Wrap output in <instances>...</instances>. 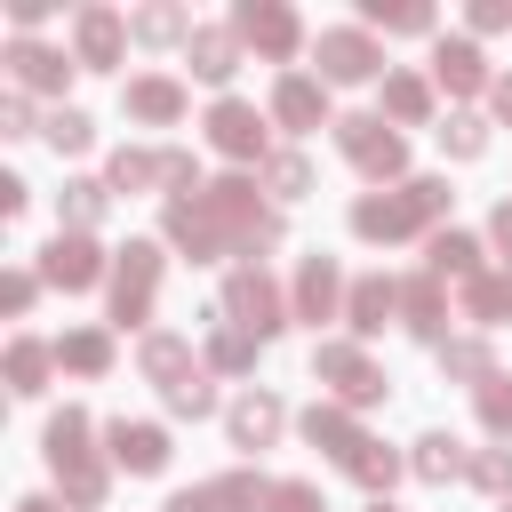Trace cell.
I'll return each mask as SVG.
<instances>
[{"instance_id":"1","label":"cell","mask_w":512,"mask_h":512,"mask_svg":"<svg viewBox=\"0 0 512 512\" xmlns=\"http://www.w3.org/2000/svg\"><path fill=\"white\" fill-rule=\"evenodd\" d=\"M432 208H440V184H408V200H360V216H352V224H360L368 240H376V232L392 240V232H408V224H416V216H432Z\"/></svg>"},{"instance_id":"2","label":"cell","mask_w":512,"mask_h":512,"mask_svg":"<svg viewBox=\"0 0 512 512\" xmlns=\"http://www.w3.org/2000/svg\"><path fill=\"white\" fill-rule=\"evenodd\" d=\"M344 152H352L360 168H400V136H392L384 120H344Z\"/></svg>"},{"instance_id":"3","label":"cell","mask_w":512,"mask_h":512,"mask_svg":"<svg viewBox=\"0 0 512 512\" xmlns=\"http://www.w3.org/2000/svg\"><path fill=\"white\" fill-rule=\"evenodd\" d=\"M320 64H328V80H368V72H376V48H368L360 32H328V40H320Z\"/></svg>"},{"instance_id":"4","label":"cell","mask_w":512,"mask_h":512,"mask_svg":"<svg viewBox=\"0 0 512 512\" xmlns=\"http://www.w3.org/2000/svg\"><path fill=\"white\" fill-rule=\"evenodd\" d=\"M112 456H120L128 472H160V464H168V440H160L152 424H112Z\"/></svg>"},{"instance_id":"5","label":"cell","mask_w":512,"mask_h":512,"mask_svg":"<svg viewBox=\"0 0 512 512\" xmlns=\"http://www.w3.org/2000/svg\"><path fill=\"white\" fill-rule=\"evenodd\" d=\"M112 304H120V320H144V304H152V248H128V264H120V288H112Z\"/></svg>"},{"instance_id":"6","label":"cell","mask_w":512,"mask_h":512,"mask_svg":"<svg viewBox=\"0 0 512 512\" xmlns=\"http://www.w3.org/2000/svg\"><path fill=\"white\" fill-rule=\"evenodd\" d=\"M232 312H240V328H256V336H272V328H280V304H272V288H264L256 272H240V280H232Z\"/></svg>"},{"instance_id":"7","label":"cell","mask_w":512,"mask_h":512,"mask_svg":"<svg viewBox=\"0 0 512 512\" xmlns=\"http://www.w3.org/2000/svg\"><path fill=\"white\" fill-rule=\"evenodd\" d=\"M208 128H216V144H224V152H256V144H264V120H256L248 104H216V120H208Z\"/></svg>"},{"instance_id":"8","label":"cell","mask_w":512,"mask_h":512,"mask_svg":"<svg viewBox=\"0 0 512 512\" xmlns=\"http://www.w3.org/2000/svg\"><path fill=\"white\" fill-rule=\"evenodd\" d=\"M320 376H336V392H344V400H368V392H376L368 360H360V352H344V344H328V352H320Z\"/></svg>"},{"instance_id":"9","label":"cell","mask_w":512,"mask_h":512,"mask_svg":"<svg viewBox=\"0 0 512 512\" xmlns=\"http://www.w3.org/2000/svg\"><path fill=\"white\" fill-rule=\"evenodd\" d=\"M48 280H64V288H80V280H96V248L72 232V240H56L48 248Z\"/></svg>"},{"instance_id":"10","label":"cell","mask_w":512,"mask_h":512,"mask_svg":"<svg viewBox=\"0 0 512 512\" xmlns=\"http://www.w3.org/2000/svg\"><path fill=\"white\" fill-rule=\"evenodd\" d=\"M240 32H248V40H256V48H272V56H280V48H288V40H296V24H288V16H280V8H240Z\"/></svg>"},{"instance_id":"11","label":"cell","mask_w":512,"mask_h":512,"mask_svg":"<svg viewBox=\"0 0 512 512\" xmlns=\"http://www.w3.org/2000/svg\"><path fill=\"white\" fill-rule=\"evenodd\" d=\"M232 432H240V448H264V440L280 432V408H272V400H240V408H232Z\"/></svg>"},{"instance_id":"12","label":"cell","mask_w":512,"mask_h":512,"mask_svg":"<svg viewBox=\"0 0 512 512\" xmlns=\"http://www.w3.org/2000/svg\"><path fill=\"white\" fill-rule=\"evenodd\" d=\"M112 48H120V24L96 8V16H80V56L88 64H112Z\"/></svg>"},{"instance_id":"13","label":"cell","mask_w":512,"mask_h":512,"mask_svg":"<svg viewBox=\"0 0 512 512\" xmlns=\"http://www.w3.org/2000/svg\"><path fill=\"white\" fill-rule=\"evenodd\" d=\"M192 72L224 80V72H232V40H224V32H200V40H192Z\"/></svg>"},{"instance_id":"14","label":"cell","mask_w":512,"mask_h":512,"mask_svg":"<svg viewBox=\"0 0 512 512\" xmlns=\"http://www.w3.org/2000/svg\"><path fill=\"white\" fill-rule=\"evenodd\" d=\"M16 80H32V88H48V80H64V56H48V48H16Z\"/></svg>"},{"instance_id":"15","label":"cell","mask_w":512,"mask_h":512,"mask_svg":"<svg viewBox=\"0 0 512 512\" xmlns=\"http://www.w3.org/2000/svg\"><path fill=\"white\" fill-rule=\"evenodd\" d=\"M280 120L312 128V120H320V88H312V80H288V88H280Z\"/></svg>"},{"instance_id":"16","label":"cell","mask_w":512,"mask_h":512,"mask_svg":"<svg viewBox=\"0 0 512 512\" xmlns=\"http://www.w3.org/2000/svg\"><path fill=\"white\" fill-rule=\"evenodd\" d=\"M128 104H136L144 120H168V112H176V88H168V80H136V88H128Z\"/></svg>"},{"instance_id":"17","label":"cell","mask_w":512,"mask_h":512,"mask_svg":"<svg viewBox=\"0 0 512 512\" xmlns=\"http://www.w3.org/2000/svg\"><path fill=\"white\" fill-rule=\"evenodd\" d=\"M384 312H392V288H384V280L352 288V320H360V328H384Z\"/></svg>"},{"instance_id":"18","label":"cell","mask_w":512,"mask_h":512,"mask_svg":"<svg viewBox=\"0 0 512 512\" xmlns=\"http://www.w3.org/2000/svg\"><path fill=\"white\" fill-rule=\"evenodd\" d=\"M440 80H448V88H472V80H480V56H472L464 40H456V48H440Z\"/></svg>"},{"instance_id":"19","label":"cell","mask_w":512,"mask_h":512,"mask_svg":"<svg viewBox=\"0 0 512 512\" xmlns=\"http://www.w3.org/2000/svg\"><path fill=\"white\" fill-rule=\"evenodd\" d=\"M472 256H480V248H472L464 232H440V240H432V264H440V272H472Z\"/></svg>"},{"instance_id":"20","label":"cell","mask_w":512,"mask_h":512,"mask_svg":"<svg viewBox=\"0 0 512 512\" xmlns=\"http://www.w3.org/2000/svg\"><path fill=\"white\" fill-rule=\"evenodd\" d=\"M296 296H304V312L320 320V312H328V296H336V272H328V264H304V288H296Z\"/></svg>"},{"instance_id":"21","label":"cell","mask_w":512,"mask_h":512,"mask_svg":"<svg viewBox=\"0 0 512 512\" xmlns=\"http://www.w3.org/2000/svg\"><path fill=\"white\" fill-rule=\"evenodd\" d=\"M40 368H48V352H40V344H16V352H8V376H16V392H40Z\"/></svg>"},{"instance_id":"22","label":"cell","mask_w":512,"mask_h":512,"mask_svg":"<svg viewBox=\"0 0 512 512\" xmlns=\"http://www.w3.org/2000/svg\"><path fill=\"white\" fill-rule=\"evenodd\" d=\"M48 144H56V152H80V144H88V112H56V120H48Z\"/></svg>"},{"instance_id":"23","label":"cell","mask_w":512,"mask_h":512,"mask_svg":"<svg viewBox=\"0 0 512 512\" xmlns=\"http://www.w3.org/2000/svg\"><path fill=\"white\" fill-rule=\"evenodd\" d=\"M456 464H464V456H456V440H424V456H416V472H424V480H448Z\"/></svg>"},{"instance_id":"24","label":"cell","mask_w":512,"mask_h":512,"mask_svg":"<svg viewBox=\"0 0 512 512\" xmlns=\"http://www.w3.org/2000/svg\"><path fill=\"white\" fill-rule=\"evenodd\" d=\"M472 312H488V320L512 312V280H480V288H472Z\"/></svg>"},{"instance_id":"25","label":"cell","mask_w":512,"mask_h":512,"mask_svg":"<svg viewBox=\"0 0 512 512\" xmlns=\"http://www.w3.org/2000/svg\"><path fill=\"white\" fill-rule=\"evenodd\" d=\"M136 32H144V40H176L184 16H176V8H152V16H136Z\"/></svg>"},{"instance_id":"26","label":"cell","mask_w":512,"mask_h":512,"mask_svg":"<svg viewBox=\"0 0 512 512\" xmlns=\"http://www.w3.org/2000/svg\"><path fill=\"white\" fill-rule=\"evenodd\" d=\"M440 144H448V152H480V120H464V112H456V120L440 128Z\"/></svg>"},{"instance_id":"27","label":"cell","mask_w":512,"mask_h":512,"mask_svg":"<svg viewBox=\"0 0 512 512\" xmlns=\"http://www.w3.org/2000/svg\"><path fill=\"white\" fill-rule=\"evenodd\" d=\"M56 360H72V368H104V336H72Z\"/></svg>"},{"instance_id":"28","label":"cell","mask_w":512,"mask_h":512,"mask_svg":"<svg viewBox=\"0 0 512 512\" xmlns=\"http://www.w3.org/2000/svg\"><path fill=\"white\" fill-rule=\"evenodd\" d=\"M480 416H488L496 432H512V392H504V384H488V392H480Z\"/></svg>"},{"instance_id":"29","label":"cell","mask_w":512,"mask_h":512,"mask_svg":"<svg viewBox=\"0 0 512 512\" xmlns=\"http://www.w3.org/2000/svg\"><path fill=\"white\" fill-rule=\"evenodd\" d=\"M64 192H72V200H64V208H72V224H88V216L104 208V192H96V184H64Z\"/></svg>"},{"instance_id":"30","label":"cell","mask_w":512,"mask_h":512,"mask_svg":"<svg viewBox=\"0 0 512 512\" xmlns=\"http://www.w3.org/2000/svg\"><path fill=\"white\" fill-rule=\"evenodd\" d=\"M144 176H152L144 152H120V160H112V184H144Z\"/></svg>"},{"instance_id":"31","label":"cell","mask_w":512,"mask_h":512,"mask_svg":"<svg viewBox=\"0 0 512 512\" xmlns=\"http://www.w3.org/2000/svg\"><path fill=\"white\" fill-rule=\"evenodd\" d=\"M408 312H416V328H440V296L432 288H408Z\"/></svg>"},{"instance_id":"32","label":"cell","mask_w":512,"mask_h":512,"mask_svg":"<svg viewBox=\"0 0 512 512\" xmlns=\"http://www.w3.org/2000/svg\"><path fill=\"white\" fill-rule=\"evenodd\" d=\"M168 400H176V408H184V416H200V408H208V384H200V376H184V384H176V392H168Z\"/></svg>"},{"instance_id":"33","label":"cell","mask_w":512,"mask_h":512,"mask_svg":"<svg viewBox=\"0 0 512 512\" xmlns=\"http://www.w3.org/2000/svg\"><path fill=\"white\" fill-rule=\"evenodd\" d=\"M392 112H408V120H416V112H424V88H416V80H392Z\"/></svg>"},{"instance_id":"34","label":"cell","mask_w":512,"mask_h":512,"mask_svg":"<svg viewBox=\"0 0 512 512\" xmlns=\"http://www.w3.org/2000/svg\"><path fill=\"white\" fill-rule=\"evenodd\" d=\"M272 504H280V512H320V496H312V488H272Z\"/></svg>"},{"instance_id":"35","label":"cell","mask_w":512,"mask_h":512,"mask_svg":"<svg viewBox=\"0 0 512 512\" xmlns=\"http://www.w3.org/2000/svg\"><path fill=\"white\" fill-rule=\"evenodd\" d=\"M496 240H504V248H512V208H504V216H496Z\"/></svg>"},{"instance_id":"36","label":"cell","mask_w":512,"mask_h":512,"mask_svg":"<svg viewBox=\"0 0 512 512\" xmlns=\"http://www.w3.org/2000/svg\"><path fill=\"white\" fill-rule=\"evenodd\" d=\"M496 104H504V112H512V80H504V88H496Z\"/></svg>"},{"instance_id":"37","label":"cell","mask_w":512,"mask_h":512,"mask_svg":"<svg viewBox=\"0 0 512 512\" xmlns=\"http://www.w3.org/2000/svg\"><path fill=\"white\" fill-rule=\"evenodd\" d=\"M24 512H56V504H24Z\"/></svg>"},{"instance_id":"38","label":"cell","mask_w":512,"mask_h":512,"mask_svg":"<svg viewBox=\"0 0 512 512\" xmlns=\"http://www.w3.org/2000/svg\"><path fill=\"white\" fill-rule=\"evenodd\" d=\"M504 512H512V504H504Z\"/></svg>"}]
</instances>
